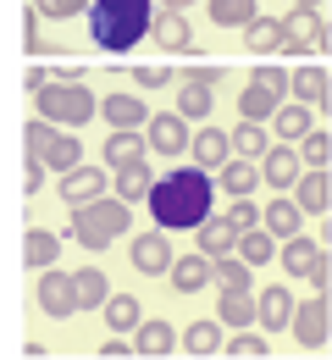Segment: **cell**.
<instances>
[{
  "mask_svg": "<svg viewBox=\"0 0 332 360\" xmlns=\"http://www.w3.org/2000/svg\"><path fill=\"white\" fill-rule=\"evenodd\" d=\"M211 200H216V183L205 178V167H178L166 178H155L150 188V211H155V227H199L211 217Z\"/></svg>",
  "mask_w": 332,
  "mask_h": 360,
  "instance_id": "obj_1",
  "label": "cell"
},
{
  "mask_svg": "<svg viewBox=\"0 0 332 360\" xmlns=\"http://www.w3.org/2000/svg\"><path fill=\"white\" fill-rule=\"evenodd\" d=\"M155 28L150 0H95L89 6V39L100 50H133Z\"/></svg>",
  "mask_w": 332,
  "mask_h": 360,
  "instance_id": "obj_2",
  "label": "cell"
},
{
  "mask_svg": "<svg viewBox=\"0 0 332 360\" xmlns=\"http://www.w3.org/2000/svg\"><path fill=\"white\" fill-rule=\"evenodd\" d=\"M34 100H39V117L61 128H84L100 117V100L84 89V78H50L45 89H34Z\"/></svg>",
  "mask_w": 332,
  "mask_h": 360,
  "instance_id": "obj_3",
  "label": "cell"
},
{
  "mask_svg": "<svg viewBox=\"0 0 332 360\" xmlns=\"http://www.w3.org/2000/svg\"><path fill=\"white\" fill-rule=\"evenodd\" d=\"M122 233H128V200H89V205H72V238H78L84 250H111Z\"/></svg>",
  "mask_w": 332,
  "mask_h": 360,
  "instance_id": "obj_4",
  "label": "cell"
},
{
  "mask_svg": "<svg viewBox=\"0 0 332 360\" xmlns=\"http://www.w3.org/2000/svg\"><path fill=\"white\" fill-rule=\"evenodd\" d=\"M22 144H28V155H39L45 167H55V172H72V167H84L78 161V139H67V128L61 122H28L22 128Z\"/></svg>",
  "mask_w": 332,
  "mask_h": 360,
  "instance_id": "obj_5",
  "label": "cell"
},
{
  "mask_svg": "<svg viewBox=\"0 0 332 360\" xmlns=\"http://www.w3.org/2000/svg\"><path fill=\"white\" fill-rule=\"evenodd\" d=\"M283 94H288V72H283V67H255V78H249L244 94H238V117H249V122L277 117Z\"/></svg>",
  "mask_w": 332,
  "mask_h": 360,
  "instance_id": "obj_6",
  "label": "cell"
},
{
  "mask_svg": "<svg viewBox=\"0 0 332 360\" xmlns=\"http://www.w3.org/2000/svg\"><path fill=\"white\" fill-rule=\"evenodd\" d=\"M283 50L288 56H316V50H327V22H321L316 6H293L283 17Z\"/></svg>",
  "mask_w": 332,
  "mask_h": 360,
  "instance_id": "obj_7",
  "label": "cell"
},
{
  "mask_svg": "<svg viewBox=\"0 0 332 360\" xmlns=\"http://www.w3.org/2000/svg\"><path fill=\"white\" fill-rule=\"evenodd\" d=\"M34 300H39V311L55 316V321H67L72 311H84V300H78V283H72V271H55V266L39 271V288H34Z\"/></svg>",
  "mask_w": 332,
  "mask_h": 360,
  "instance_id": "obj_8",
  "label": "cell"
},
{
  "mask_svg": "<svg viewBox=\"0 0 332 360\" xmlns=\"http://www.w3.org/2000/svg\"><path fill=\"white\" fill-rule=\"evenodd\" d=\"M128 255H133V271L144 277H155V271H172V244H166V233H139L133 244H128Z\"/></svg>",
  "mask_w": 332,
  "mask_h": 360,
  "instance_id": "obj_9",
  "label": "cell"
},
{
  "mask_svg": "<svg viewBox=\"0 0 332 360\" xmlns=\"http://www.w3.org/2000/svg\"><path fill=\"white\" fill-rule=\"evenodd\" d=\"M293 338L305 349H321L327 344V300L321 294H310L305 305H293Z\"/></svg>",
  "mask_w": 332,
  "mask_h": 360,
  "instance_id": "obj_10",
  "label": "cell"
},
{
  "mask_svg": "<svg viewBox=\"0 0 332 360\" xmlns=\"http://www.w3.org/2000/svg\"><path fill=\"white\" fill-rule=\"evenodd\" d=\"M166 277H172V288H178V294H199V288L216 277V255H205V250H194V255H178Z\"/></svg>",
  "mask_w": 332,
  "mask_h": 360,
  "instance_id": "obj_11",
  "label": "cell"
},
{
  "mask_svg": "<svg viewBox=\"0 0 332 360\" xmlns=\"http://www.w3.org/2000/svg\"><path fill=\"white\" fill-rule=\"evenodd\" d=\"M321 266H327V255H321L316 238L293 233V238L283 244V271H288V277H310V271H321Z\"/></svg>",
  "mask_w": 332,
  "mask_h": 360,
  "instance_id": "obj_12",
  "label": "cell"
},
{
  "mask_svg": "<svg viewBox=\"0 0 332 360\" xmlns=\"http://www.w3.org/2000/svg\"><path fill=\"white\" fill-rule=\"evenodd\" d=\"M105 194V172L100 167H72V172H61V200L67 205H89Z\"/></svg>",
  "mask_w": 332,
  "mask_h": 360,
  "instance_id": "obj_13",
  "label": "cell"
},
{
  "mask_svg": "<svg viewBox=\"0 0 332 360\" xmlns=\"http://www.w3.org/2000/svg\"><path fill=\"white\" fill-rule=\"evenodd\" d=\"M233 161V134H222V128H211V122H199V139H194V167H227Z\"/></svg>",
  "mask_w": 332,
  "mask_h": 360,
  "instance_id": "obj_14",
  "label": "cell"
},
{
  "mask_svg": "<svg viewBox=\"0 0 332 360\" xmlns=\"http://www.w3.org/2000/svg\"><path fill=\"white\" fill-rule=\"evenodd\" d=\"M293 200H299V211H310V217H321L332 205V178L321 172V167H310V172H299V183H293Z\"/></svg>",
  "mask_w": 332,
  "mask_h": 360,
  "instance_id": "obj_15",
  "label": "cell"
},
{
  "mask_svg": "<svg viewBox=\"0 0 332 360\" xmlns=\"http://www.w3.org/2000/svg\"><path fill=\"white\" fill-rule=\"evenodd\" d=\"M299 167H305V161H299V150H288V144H272V150L260 155V172H266V183H277L283 194L299 183Z\"/></svg>",
  "mask_w": 332,
  "mask_h": 360,
  "instance_id": "obj_16",
  "label": "cell"
},
{
  "mask_svg": "<svg viewBox=\"0 0 332 360\" xmlns=\"http://www.w3.org/2000/svg\"><path fill=\"white\" fill-rule=\"evenodd\" d=\"M100 111H105L111 128H144V122H150V105H144L139 94H105Z\"/></svg>",
  "mask_w": 332,
  "mask_h": 360,
  "instance_id": "obj_17",
  "label": "cell"
},
{
  "mask_svg": "<svg viewBox=\"0 0 332 360\" xmlns=\"http://www.w3.org/2000/svg\"><path fill=\"white\" fill-rule=\"evenodd\" d=\"M255 305H260V327H266V333H288V327H293V300H288L283 283H277V288H266Z\"/></svg>",
  "mask_w": 332,
  "mask_h": 360,
  "instance_id": "obj_18",
  "label": "cell"
},
{
  "mask_svg": "<svg viewBox=\"0 0 332 360\" xmlns=\"http://www.w3.org/2000/svg\"><path fill=\"white\" fill-rule=\"evenodd\" d=\"M216 316H222L227 327H249V321H260V305H255V294H249V288H222Z\"/></svg>",
  "mask_w": 332,
  "mask_h": 360,
  "instance_id": "obj_19",
  "label": "cell"
},
{
  "mask_svg": "<svg viewBox=\"0 0 332 360\" xmlns=\"http://www.w3.org/2000/svg\"><path fill=\"white\" fill-rule=\"evenodd\" d=\"M150 144H155L161 155H178L183 144H194V139H189V122H183L178 111H166V117H155V122H150Z\"/></svg>",
  "mask_w": 332,
  "mask_h": 360,
  "instance_id": "obj_20",
  "label": "cell"
},
{
  "mask_svg": "<svg viewBox=\"0 0 332 360\" xmlns=\"http://www.w3.org/2000/svg\"><path fill=\"white\" fill-rule=\"evenodd\" d=\"M327 89H332V78L321 67H299L288 78V94H299V105H327Z\"/></svg>",
  "mask_w": 332,
  "mask_h": 360,
  "instance_id": "obj_21",
  "label": "cell"
},
{
  "mask_svg": "<svg viewBox=\"0 0 332 360\" xmlns=\"http://www.w3.org/2000/svg\"><path fill=\"white\" fill-rule=\"evenodd\" d=\"M144 144H150V139H139V128H117V134L105 139V161H111V172L144 161Z\"/></svg>",
  "mask_w": 332,
  "mask_h": 360,
  "instance_id": "obj_22",
  "label": "cell"
},
{
  "mask_svg": "<svg viewBox=\"0 0 332 360\" xmlns=\"http://www.w3.org/2000/svg\"><path fill=\"white\" fill-rule=\"evenodd\" d=\"M260 183H266V172H260V167H255L249 155H244V161H227V167H222V188H227L233 200H244V194H255Z\"/></svg>",
  "mask_w": 332,
  "mask_h": 360,
  "instance_id": "obj_23",
  "label": "cell"
},
{
  "mask_svg": "<svg viewBox=\"0 0 332 360\" xmlns=\"http://www.w3.org/2000/svg\"><path fill=\"white\" fill-rule=\"evenodd\" d=\"M55 255H61V238L45 233V227H28V238H22V261H28L34 271H45V266H55Z\"/></svg>",
  "mask_w": 332,
  "mask_h": 360,
  "instance_id": "obj_24",
  "label": "cell"
},
{
  "mask_svg": "<svg viewBox=\"0 0 332 360\" xmlns=\"http://www.w3.org/2000/svg\"><path fill=\"white\" fill-rule=\"evenodd\" d=\"M194 233H199V250H205V255H227V250L238 244V227L227 222V217H205Z\"/></svg>",
  "mask_w": 332,
  "mask_h": 360,
  "instance_id": "obj_25",
  "label": "cell"
},
{
  "mask_svg": "<svg viewBox=\"0 0 332 360\" xmlns=\"http://www.w3.org/2000/svg\"><path fill=\"white\" fill-rule=\"evenodd\" d=\"M189 39H194V34H189V17L166 6V11L155 17V45H161V50H189Z\"/></svg>",
  "mask_w": 332,
  "mask_h": 360,
  "instance_id": "obj_26",
  "label": "cell"
},
{
  "mask_svg": "<svg viewBox=\"0 0 332 360\" xmlns=\"http://www.w3.org/2000/svg\"><path fill=\"white\" fill-rule=\"evenodd\" d=\"M244 45L255 50V56H272V50H283V17H255V22L244 28Z\"/></svg>",
  "mask_w": 332,
  "mask_h": 360,
  "instance_id": "obj_27",
  "label": "cell"
},
{
  "mask_svg": "<svg viewBox=\"0 0 332 360\" xmlns=\"http://www.w3.org/2000/svg\"><path fill=\"white\" fill-rule=\"evenodd\" d=\"M178 344V333H172V321H161V316H150V321H139V338H133V349L139 355H166Z\"/></svg>",
  "mask_w": 332,
  "mask_h": 360,
  "instance_id": "obj_28",
  "label": "cell"
},
{
  "mask_svg": "<svg viewBox=\"0 0 332 360\" xmlns=\"http://www.w3.org/2000/svg\"><path fill=\"white\" fill-rule=\"evenodd\" d=\"M117 200H128V205H133V200H150V188H155V178H150V167H144V161H133V167H117Z\"/></svg>",
  "mask_w": 332,
  "mask_h": 360,
  "instance_id": "obj_29",
  "label": "cell"
},
{
  "mask_svg": "<svg viewBox=\"0 0 332 360\" xmlns=\"http://www.w3.org/2000/svg\"><path fill=\"white\" fill-rule=\"evenodd\" d=\"M260 0H211V22L216 28H249L260 11H255Z\"/></svg>",
  "mask_w": 332,
  "mask_h": 360,
  "instance_id": "obj_30",
  "label": "cell"
},
{
  "mask_svg": "<svg viewBox=\"0 0 332 360\" xmlns=\"http://www.w3.org/2000/svg\"><path fill=\"white\" fill-rule=\"evenodd\" d=\"M299 217H305V211H299V200H272V205H266V211H260V222L272 227V233H277V238H293V233H299Z\"/></svg>",
  "mask_w": 332,
  "mask_h": 360,
  "instance_id": "obj_31",
  "label": "cell"
},
{
  "mask_svg": "<svg viewBox=\"0 0 332 360\" xmlns=\"http://www.w3.org/2000/svg\"><path fill=\"white\" fill-rule=\"evenodd\" d=\"M238 250H244V261H249V266H266V261L277 255L272 227H266V222H260V227H244V233H238Z\"/></svg>",
  "mask_w": 332,
  "mask_h": 360,
  "instance_id": "obj_32",
  "label": "cell"
},
{
  "mask_svg": "<svg viewBox=\"0 0 332 360\" xmlns=\"http://www.w3.org/2000/svg\"><path fill=\"white\" fill-rule=\"evenodd\" d=\"M211 100H216V94L205 89V84L183 78V94H178V117H183V122H205V117H211Z\"/></svg>",
  "mask_w": 332,
  "mask_h": 360,
  "instance_id": "obj_33",
  "label": "cell"
},
{
  "mask_svg": "<svg viewBox=\"0 0 332 360\" xmlns=\"http://www.w3.org/2000/svg\"><path fill=\"white\" fill-rule=\"evenodd\" d=\"M72 283H78V300H84V311H95V305H105V300H111V288H105V271H100V266H78V271H72Z\"/></svg>",
  "mask_w": 332,
  "mask_h": 360,
  "instance_id": "obj_34",
  "label": "cell"
},
{
  "mask_svg": "<svg viewBox=\"0 0 332 360\" xmlns=\"http://www.w3.org/2000/svg\"><path fill=\"white\" fill-rule=\"evenodd\" d=\"M183 349H189V355H211V349H222V316L194 321L189 333H183Z\"/></svg>",
  "mask_w": 332,
  "mask_h": 360,
  "instance_id": "obj_35",
  "label": "cell"
},
{
  "mask_svg": "<svg viewBox=\"0 0 332 360\" xmlns=\"http://www.w3.org/2000/svg\"><path fill=\"white\" fill-rule=\"evenodd\" d=\"M105 321H111V333H128V327H139V321H144L139 300H133V294H111V300H105Z\"/></svg>",
  "mask_w": 332,
  "mask_h": 360,
  "instance_id": "obj_36",
  "label": "cell"
},
{
  "mask_svg": "<svg viewBox=\"0 0 332 360\" xmlns=\"http://www.w3.org/2000/svg\"><path fill=\"white\" fill-rule=\"evenodd\" d=\"M272 122H277V139H305L316 128V122H310V105H299V100H293V105H277Z\"/></svg>",
  "mask_w": 332,
  "mask_h": 360,
  "instance_id": "obj_37",
  "label": "cell"
},
{
  "mask_svg": "<svg viewBox=\"0 0 332 360\" xmlns=\"http://www.w3.org/2000/svg\"><path fill=\"white\" fill-rule=\"evenodd\" d=\"M233 150H238V155H249V161H255V155H266L272 144H266V134H260V128H255L249 117H238V128H233Z\"/></svg>",
  "mask_w": 332,
  "mask_h": 360,
  "instance_id": "obj_38",
  "label": "cell"
},
{
  "mask_svg": "<svg viewBox=\"0 0 332 360\" xmlns=\"http://www.w3.org/2000/svg\"><path fill=\"white\" fill-rule=\"evenodd\" d=\"M327 155H332V134L310 128V134L299 139V161H305V167H327Z\"/></svg>",
  "mask_w": 332,
  "mask_h": 360,
  "instance_id": "obj_39",
  "label": "cell"
},
{
  "mask_svg": "<svg viewBox=\"0 0 332 360\" xmlns=\"http://www.w3.org/2000/svg\"><path fill=\"white\" fill-rule=\"evenodd\" d=\"M216 283H222V288H249V261H238V255H216Z\"/></svg>",
  "mask_w": 332,
  "mask_h": 360,
  "instance_id": "obj_40",
  "label": "cell"
},
{
  "mask_svg": "<svg viewBox=\"0 0 332 360\" xmlns=\"http://www.w3.org/2000/svg\"><path fill=\"white\" fill-rule=\"evenodd\" d=\"M227 349H233L238 360H244V355H249V360H260L266 349H272V344H266V333H249V327H238V338L227 344Z\"/></svg>",
  "mask_w": 332,
  "mask_h": 360,
  "instance_id": "obj_41",
  "label": "cell"
},
{
  "mask_svg": "<svg viewBox=\"0 0 332 360\" xmlns=\"http://www.w3.org/2000/svg\"><path fill=\"white\" fill-rule=\"evenodd\" d=\"M227 222H233L238 233H244V227H260V205L244 194V200H233V205H227Z\"/></svg>",
  "mask_w": 332,
  "mask_h": 360,
  "instance_id": "obj_42",
  "label": "cell"
},
{
  "mask_svg": "<svg viewBox=\"0 0 332 360\" xmlns=\"http://www.w3.org/2000/svg\"><path fill=\"white\" fill-rule=\"evenodd\" d=\"M133 84H139V89H166V84H172V67H161V61H155V67H133Z\"/></svg>",
  "mask_w": 332,
  "mask_h": 360,
  "instance_id": "obj_43",
  "label": "cell"
},
{
  "mask_svg": "<svg viewBox=\"0 0 332 360\" xmlns=\"http://www.w3.org/2000/svg\"><path fill=\"white\" fill-rule=\"evenodd\" d=\"M45 17H78V11H89L95 0H34Z\"/></svg>",
  "mask_w": 332,
  "mask_h": 360,
  "instance_id": "obj_44",
  "label": "cell"
},
{
  "mask_svg": "<svg viewBox=\"0 0 332 360\" xmlns=\"http://www.w3.org/2000/svg\"><path fill=\"white\" fill-rule=\"evenodd\" d=\"M39 183H45V161H39V155H28V167H22V194H34Z\"/></svg>",
  "mask_w": 332,
  "mask_h": 360,
  "instance_id": "obj_45",
  "label": "cell"
},
{
  "mask_svg": "<svg viewBox=\"0 0 332 360\" xmlns=\"http://www.w3.org/2000/svg\"><path fill=\"white\" fill-rule=\"evenodd\" d=\"M183 78H194V84H205V89H216V84H222V67H189Z\"/></svg>",
  "mask_w": 332,
  "mask_h": 360,
  "instance_id": "obj_46",
  "label": "cell"
},
{
  "mask_svg": "<svg viewBox=\"0 0 332 360\" xmlns=\"http://www.w3.org/2000/svg\"><path fill=\"white\" fill-rule=\"evenodd\" d=\"M100 355H105V360H122V355H128V344H122V338H105V344H100Z\"/></svg>",
  "mask_w": 332,
  "mask_h": 360,
  "instance_id": "obj_47",
  "label": "cell"
},
{
  "mask_svg": "<svg viewBox=\"0 0 332 360\" xmlns=\"http://www.w3.org/2000/svg\"><path fill=\"white\" fill-rule=\"evenodd\" d=\"M166 6H172V11H183V6H194V0H166Z\"/></svg>",
  "mask_w": 332,
  "mask_h": 360,
  "instance_id": "obj_48",
  "label": "cell"
},
{
  "mask_svg": "<svg viewBox=\"0 0 332 360\" xmlns=\"http://www.w3.org/2000/svg\"><path fill=\"white\" fill-rule=\"evenodd\" d=\"M293 6H321V0H293Z\"/></svg>",
  "mask_w": 332,
  "mask_h": 360,
  "instance_id": "obj_49",
  "label": "cell"
}]
</instances>
